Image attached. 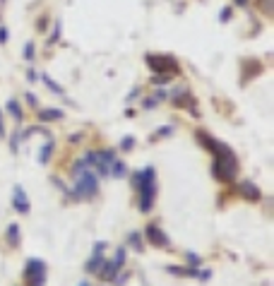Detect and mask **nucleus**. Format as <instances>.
<instances>
[{
  "mask_svg": "<svg viewBox=\"0 0 274 286\" xmlns=\"http://www.w3.org/2000/svg\"><path fill=\"white\" fill-rule=\"evenodd\" d=\"M111 262H113V265H116V267H123V265H125V248H118L116 250V255H113V260H111Z\"/></svg>",
  "mask_w": 274,
  "mask_h": 286,
  "instance_id": "obj_16",
  "label": "nucleus"
},
{
  "mask_svg": "<svg viewBox=\"0 0 274 286\" xmlns=\"http://www.w3.org/2000/svg\"><path fill=\"white\" fill-rule=\"evenodd\" d=\"M228 17H231V8H224V12H221V22H226Z\"/></svg>",
  "mask_w": 274,
  "mask_h": 286,
  "instance_id": "obj_24",
  "label": "nucleus"
},
{
  "mask_svg": "<svg viewBox=\"0 0 274 286\" xmlns=\"http://www.w3.org/2000/svg\"><path fill=\"white\" fill-rule=\"evenodd\" d=\"M130 245H132V248H142V236H140V233H137V231H132V233H130Z\"/></svg>",
  "mask_w": 274,
  "mask_h": 286,
  "instance_id": "obj_18",
  "label": "nucleus"
},
{
  "mask_svg": "<svg viewBox=\"0 0 274 286\" xmlns=\"http://www.w3.org/2000/svg\"><path fill=\"white\" fill-rule=\"evenodd\" d=\"M84 159L89 161L91 171H96L99 175H106L111 173V164H113V159H116V154L111 152V149H99V152H87L84 154Z\"/></svg>",
  "mask_w": 274,
  "mask_h": 286,
  "instance_id": "obj_4",
  "label": "nucleus"
},
{
  "mask_svg": "<svg viewBox=\"0 0 274 286\" xmlns=\"http://www.w3.org/2000/svg\"><path fill=\"white\" fill-rule=\"evenodd\" d=\"M8 243L12 245V248H17V245H19V229H17V224H10V226H8Z\"/></svg>",
  "mask_w": 274,
  "mask_h": 286,
  "instance_id": "obj_13",
  "label": "nucleus"
},
{
  "mask_svg": "<svg viewBox=\"0 0 274 286\" xmlns=\"http://www.w3.org/2000/svg\"><path fill=\"white\" fill-rule=\"evenodd\" d=\"M80 286H89V281H82V284H80Z\"/></svg>",
  "mask_w": 274,
  "mask_h": 286,
  "instance_id": "obj_27",
  "label": "nucleus"
},
{
  "mask_svg": "<svg viewBox=\"0 0 274 286\" xmlns=\"http://www.w3.org/2000/svg\"><path fill=\"white\" fill-rule=\"evenodd\" d=\"M8 37H10V34H8V29H5V27H0V44H5V41H8Z\"/></svg>",
  "mask_w": 274,
  "mask_h": 286,
  "instance_id": "obj_21",
  "label": "nucleus"
},
{
  "mask_svg": "<svg viewBox=\"0 0 274 286\" xmlns=\"http://www.w3.org/2000/svg\"><path fill=\"white\" fill-rule=\"evenodd\" d=\"M19 147V132H15V137H12V152H17Z\"/></svg>",
  "mask_w": 274,
  "mask_h": 286,
  "instance_id": "obj_22",
  "label": "nucleus"
},
{
  "mask_svg": "<svg viewBox=\"0 0 274 286\" xmlns=\"http://www.w3.org/2000/svg\"><path fill=\"white\" fill-rule=\"evenodd\" d=\"M132 185H135L137 190H140V212H149L152 207H154V197H156V173L152 166L142 168V171H137L132 175Z\"/></svg>",
  "mask_w": 274,
  "mask_h": 286,
  "instance_id": "obj_1",
  "label": "nucleus"
},
{
  "mask_svg": "<svg viewBox=\"0 0 274 286\" xmlns=\"http://www.w3.org/2000/svg\"><path fill=\"white\" fill-rule=\"evenodd\" d=\"M128 173V168H125V164L120 161V159H113V164H111V173L113 178H120V175H125Z\"/></svg>",
  "mask_w": 274,
  "mask_h": 286,
  "instance_id": "obj_12",
  "label": "nucleus"
},
{
  "mask_svg": "<svg viewBox=\"0 0 274 286\" xmlns=\"http://www.w3.org/2000/svg\"><path fill=\"white\" fill-rule=\"evenodd\" d=\"M236 3H238V5H246V3H248V0H236Z\"/></svg>",
  "mask_w": 274,
  "mask_h": 286,
  "instance_id": "obj_26",
  "label": "nucleus"
},
{
  "mask_svg": "<svg viewBox=\"0 0 274 286\" xmlns=\"http://www.w3.org/2000/svg\"><path fill=\"white\" fill-rule=\"evenodd\" d=\"M24 277H27V284L29 286H44V279H46V265L44 260H37L31 258L24 267Z\"/></svg>",
  "mask_w": 274,
  "mask_h": 286,
  "instance_id": "obj_5",
  "label": "nucleus"
},
{
  "mask_svg": "<svg viewBox=\"0 0 274 286\" xmlns=\"http://www.w3.org/2000/svg\"><path fill=\"white\" fill-rule=\"evenodd\" d=\"M145 236L149 238V243H154V245H161V248H168V236H166V233L159 229L156 224H149V226H147Z\"/></svg>",
  "mask_w": 274,
  "mask_h": 286,
  "instance_id": "obj_7",
  "label": "nucleus"
},
{
  "mask_svg": "<svg viewBox=\"0 0 274 286\" xmlns=\"http://www.w3.org/2000/svg\"><path fill=\"white\" fill-rule=\"evenodd\" d=\"M53 149H55L53 142H46L44 147H41V152H39V164H48L51 157H53Z\"/></svg>",
  "mask_w": 274,
  "mask_h": 286,
  "instance_id": "obj_11",
  "label": "nucleus"
},
{
  "mask_svg": "<svg viewBox=\"0 0 274 286\" xmlns=\"http://www.w3.org/2000/svg\"><path fill=\"white\" fill-rule=\"evenodd\" d=\"M0 135H5V128H3V113H0Z\"/></svg>",
  "mask_w": 274,
  "mask_h": 286,
  "instance_id": "obj_25",
  "label": "nucleus"
},
{
  "mask_svg": "<svg viewBox=\"0 0 274 286\" xmlns=\"http://www.w3.org/2000/svg\"><path fill=\"white\" fill-rule=\"evenodd\" d=\"M12 202H15V209L17 212H22V214H27L29 212V197H27V193L22 190V188H15V195H12Z\"/></svg>",
  "mask_w": 274,
  "mask_h": 286,
  "instance_id": "obj_9",
  "label": "nucleus"
},
{
  "mask_svg": "<svg viewBox=\"0 0 274 286\" xmlns=\"http://www.w3.org/2000/svg\"><path fill=\"white\" fill-rule=\"evenodd\" d=\"M147 65L159 75L178 73L181 70V65L176 63V58H171V56H147Z\"/></svg>",
  "mask_w": 274,
  "mask_h": 286,
  "instance_id": "obj_6",
  "label": "nucleus"
},
{
  "mask_svg": "<svg viewBox=\"0 0 274 286\" xmlns=\"http://www.w3.org/2000/svg\"><path fill=\"white\" fill-rule=\"evenodd\" d=\"M41 80H44V82L48 84V87H51V92H55V94H63V87H60V84H58V82H53V80H51L48 75H41Z\"/></svg>",
  "mask_w": 274,
  "mask_h": 286,
  "instance_id": "obj_17",
  "label": "nucleus"
},
{
  "mask_svg": "<svg viewBox=\"0 0 274 286\" xmlns=\"http://www.w3.org/2000/svg\"><path fill=\"white\" fill-rule=\"evenodd\" d=\"M8 111H10V116L17 120V123H22V109H19V103L17 101H10L8 103Z\"/></svg>",
  "mask_w": 274,
  "mask_h": 286,
  "instance_id": "obj_15",
  "label": "nucleus"
},
{
  "mask_svg": "<svg viewBox=\"0 0 274 286\" xmlns=\"http://www.w3.org/2000/svg\"><path fill=\"white\" fill-rule=\"evenodd\" d=\"M104 248H106L104 243H96V245H94V253H91L89 262L84 265V269H87V272H99V267L104 265V262H106V260H104Z\"/></svg>",
  "mask_w": 274,
  "mask_h": 286,
  "instance_id": "obj_8",
  "label": "nucleus"
},
{
  "mask_svg": "<svg viewBox=\"0 0 274 286\" xmlns=\"http://www.w3.org/2000/svg\"><path fill=\"white\" fill-rule=\"evenodd\" d=\"M0 5H3V0H0Z\"/></svg>",
  "mask_w": 274,
  "mask_h": 286,
  "instance_id": "obj_28",
  "label": "nucleus"
},
{
  "mask_svg": "<svg viewBox=\"0 0 274 286\" xmlns=\"http://www.w3.org/2000/svg\"><path fill=\"white\" fill-rule=\"evenodd\" d=\"M39 118H41V120H60V118H63V111L46 109V111H39Z\"/></svg>",
  "mask_w": 274,
  "mask_h": 286,
  "instance_id": "obj_14",
  "label": "nucleus"
},
{
  "mask_svg": "<svg viewBox=\"0 0 274 286\" xmlns=\"http://www.w3.org/2000/svg\"><path fill=\"white\" fill-rule=\"evenodd\" d=\"M24 58H27V60L34 58V44H27V48H24Z\"/></svg>",
  "mask_w": 274,
  "mask_h": 286,
  "instance_id": "obj_19",
  "label": "nucleus"
},
{
  "mask_svg": "<svg viewBox=\"0 0 274 286\" xmlns=\"http://www.w3.org/2000/svg\"><path fill=\"white\" fill-rule=\"evenodd\" d=\"M188 262H190V265H200L202 260L197 258V255H195V253H188Z\"/></svg>",
  "mask_w": 274,
  "mask_h": 286,
  "instance_id": "obj_20",
  "label": "nucleus"
},
{
  "mask_svg": "<svg viewBox=\"0 0 274 286\" xmlns=\"http://www.w3.org/2000/svg\"><path fill=\"white\" fill-rule=\"evenodd\" d=\"M123 149H132V137H125L123 139V145H120Z\"/></svg>",
  "mask_w": 274,
  "mask_h": 286,
  "instance_id": "obj_23",
  "label": "nucleus"
},
{
  "mask_svg": "<svg viewBox=\"0 0 274 286\" xmlns=\"http://www.w3.org/2000/svg\"><path fill=\"white\" fill-rule=\"evenodd\" d=\"M238 193L243 195L246 200H250V202H255V200H260V197H262V195H260V190H257V188L250 183V181H243V183H238Z\"/></svg>",
  "mask_w": 274,
  "mask_h": 286,
  "instance_id": "obj_10",
  "label": "nucleus"
},
{
  "mask_svg": "<svg viewBox=\"0 0 274 286\" xmlns=\"http://www.w3.org/2000/svg\"><path fill=\"white\" fill-rule=\"evenodd\" d=\"M96 190H99V178L91 168H87V171L75 175V190L70 195L75 200H89L96 195Z\"/></svg>",
  "mask_w": 274,
  "mask_h": 286,
  "instance_id": "obj_3",
  "label": "nucleus"
},
{
  "mask_svg": "<svg viewBox=\"0 0 274 286\" xmlns=\"http://www.w3.org/2000/svg\"><path fill=\"white\" fill-rule=\"evenodd\" d=\"M212 171H214V175L219 178L221 183L233 181V175H236V171H238L236 154H233V152H231L224 142H219L217 149H214V166H212Z\"/></svg>",
  "mask_w": 274,
  "mask_h": 286,
  "instance_id": "obj_2",
  "label": "nucleus"
}]
</instances>
